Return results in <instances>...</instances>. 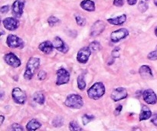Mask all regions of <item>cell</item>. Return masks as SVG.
<instances>
[{
	"instance_id": "6da1fadb",
	"label": "cell",
	"mask_w": 157,
	"mask_h": 131,
	"mask_svg": "<svg viewBox=\"0 0 157 131\" xmlns=\"http://www.w3.org/2000/svg\"><path fill=\"white\" fill-rule=\"evenodd\" d=\"M40 66V59L36 57H32L28 61L24 73V78L27 81L32 79Z\"/></svg>"
},
{
	"instance_id": "7a4b0ae2",
	"label": "cell",
	"mask_w": 157,
	"mask_h": 131,
	"mask_svg": "<svg viewBox=\"0 0 157 131\" xmlns=\"http://www.w3.org/2000/svg\"><path fill=\"white\" fill-rule=\"evenodd\" d=\"M106 92L105 86L102 82H96L87 90V95L92 100H98L102 98Z\"/></svg>"
},
{
	"instance_id": "3957f363",
	"label": "cell",
	"mask_w": 157,
	"mask_h": 131,
	"mask_svg": "<svg viewBox=\"0 0 157 131\" xmlns=\"http://www.w3.org/2000/svg\"><path fill=\"white\" fill-rule=\"evenodd\" d=\"M64 104L66 107L72 109H80L84 106V101L81 95L72 94L66 98Z\"/></svg>"
},
{
	"instance_id": "277c9868",
	"label": "cell",
	"mask_w": 157,
	"mask_h": 131,
	"mask_svg": "<svg viewBox=\"0 0 157 131\" xmlns=\"http://www.w3.org/2000/svg\"><path fill=\"white\" fill-rule=\"evenodd\" d=\"M6 44L10 48H22L25 44L21 38L15 35L10 34L6 38Z\"/></svg>"
},
{
	"instance_id": "5b68a950",
	"label": "cell",
	"mask_w": 157,
	"mask_h": 131,
	"mask_svg": "<svg viewBox=\"0 0 157 131\" xmlns=\"http://www.w3.org/2000/svg\"><path fill=\"white\" fill-rule=\"evenodd\" d=\"M70 81V73L64 67H61L57 71V85H63L66 84Z\"/></svg>"
},
{
	"instance_id": "8992f818",
	"label": "cell",
	"mask_w": 157,
	"mask_h": 131,
	"mask_svg": "<svg viewBox=\"0 0 157 131\" xmlns=\"http://www.w3.org/2000/svg\"><path fill=\"white\" fill-rule=\"evenodd\" d=\"M12 99L14 100L16 104H25V103L27 101V95L19 87H15L12 91Z\"/></svg>"
},
{
	"instance_id": "52a82bcc",
	"label": "cell",
	"mask_w": 157,
	"mask_h": 131,
	"mask_svg": "<svg viewBox=\"0 0 157 131\" xmlns=\"http://www.w3.org/2000/svg\"><path fill=\"white\" fill-rule=\"evenodd\" d=\"M25 4V0H15L12 6V13L15 18H20L24 12V7Z\"/></svg>"
},
{
	"instance_id": "ba28073f",
	"label": "cell",
	"mask_w": 157,
	"mask_h": 131,
	"mask_svg": "<svg viewBox=\"0 0 157 131\" xmlns=\"http://www.w3.org/2000/svg\"><path fill=\"white\" fill-rule=\"evenodd\" d=\"M129 34H130V32H129V31L127 29L123 28V29H117L116 31H113L110 34V40L113 43L119 42L120 41L127 38L129 35Z\"/></svg>"
},
{
	"instance_id": "9c48e42d",
	"label": "cell",
	"mask_w": 157,
	"mask_h": 131,
	"mask_svg": "<svg viewBox=\"0 0 157 131\" xmlns=\"http://www.w3.org/2000/svg\"><path fill=\"white\" fill-rule=\"evenodd\" d=\"M127 96H128V93H127V89L124 88V87H117L113 91L111 95H110V98L113 101L117 102V101L127 98Z\"/></svg>"
},
{
	"instance_id": "30bf717a",
	"label": "cell",
	"mask_w": 157,
	"mask_h": 131,
	"mask_svg": "<svg viewBox=\"0 0 157 131\" xmlns=\"http://www.w3.org/2000/svg\"><path fill=\"white\" fill-rule=\"evenodd\" d=\"M92 52L89 47H84L80 49L77 55V61L81 64H86L88 61L89 58Z\"/></svg>"
},
{
	"instance_id": "8fae6325",
	"label": "cell",
	"mask_w": 157,
	"mask_h": 131,
	"mask_svg": "<svg viewBox=\"0 0 157 131\" xmlns=\"http://www.w3.org/2000/svg\"><path fill=\"white\" fill-rule=\"evenodd\" d=\"M4 60L7 63V64H9L11 67H15V68L20 67L21 64V60L18 58V56H16L15 54L12 53V52L6 54L4 56Z\"/></svg>"
},
{
	"instance_id": "7c38bea8",
	"label": "cell",
	"mask_w": 157,
	"mask_h": 131,
	"mask_svg": "<svg viewBox=\"0 0 157 131\" xmlns=\"http://www.w3.org/2000/svg\"><path fill=\"white\" fill-rule=\"evenodd\" d=\"M5 29L9 31H15L19 26V21L15 17H8L2 21Z\"/></svg>"
},
{
	"instance_id": "4fadbf2b",
	"label": "cell",
	"mask_w": 157,
	"mask_h": 131,
	"mask_svg": "<svg viewBox=\"0 0 157 131\" xmlns=\"http://www.w3.org/2000/svg\"><path fill=\"white\" fill-rule=\"evenodd\" d=\"M143 98L147 104L153 105V104H156L157 102V96L152 89H147L144 91L143 93Z\"/></svg>"
},
{
	"instance_id": "5bb4252c",
	"label": "cell",
	"mask_w": 157,
	"mask_h": 131,
	"mask_svg": "<svg viewBox=\"0 0 157 131\" xmlns=\"http://www.w3.org/2000/svg\"><path fill=\"white\" fill-rule=\"evenodd\" d=\"M105 24L101 20H98L94 23L93 25L90 29V35L92 37H96L98 35H101L105 29Z\"/></svg>"
},
{
	"instance_id": "9a60e30c",
	"label": "cell",
	"mask_w": 157,
	"mask_h": 131,
	"mask_svg": "<svg viewBox=\"0 0 157 131\" xmlns=\"http://www.w3.org/2000/svg\"><path fill=\"white\" fill-rule=\"evenodd\" d=\"M53 45L54 48L56 49L57 51L58 52H61V53H67L69 50V48L67 46V44L61 39L60 37L56 36L55 38H54V41H53Z\"/></svg>"
},
{
	"instance_id": "2e32d148",
	"label": "cell",
	"mask_w": 157,
	"mask_h": 131,
	"mask_svg": "<svg viewBox=\"0 0 157 131\" xmlns=\"http://www.w3.org/2000/svg\"><path fill=\"white\" fill-rule=\"evenodd\" d=\"M139 74L141 78L145 80H149L153 78L152 69L148 65H142L139 69Z\"/></svg>"
},
{
	"instance_id": "e0dca14e",
	"label": "cell",
	"mask_w": 157,
	"mask_h": 131,
	"mask_svg": "<svg viewBox=\"0 0 157 131\" xmlns=\"http://www.w3.org/2000/svg\"><path fill=\"white\" fill-rule=\"evenodd\" d=\"M38 48L41 52L46 54V55H48V54L52 53L53 48H54L53 43L51 42L50 41H44L39 44Z\"/></svg>"
},
{
	"instance_id": "ac0fdd59",
	"label": "cell",
	"mask_w": 157,
	"mask_h": 131,
	"mask_svg": "<svg viewBox=\"0 0 157 131\" xmlns=\"http://www.w3.org/2000/svg\"><path fill=\"white\" fill-rule=\"evenodd\" d=\"M126 21H127V15H126L125 14L119 15V16L117 17L110 18L107 19V21H108L110 24L113 25H121L124 24Z\"/></svg>"
},
{
	"instance_id": "d6986e66",
	"label": "cell",
	"mask_w": 157,
	"mask_h": 131,
	"mask_svg": "<svg viewBox=\"0 0 157 131\" xmlns=\"http://www.w3.org/2000/svg\"><path fill=\"white\" fill-rule=\"evenodd\" d=\"M152 117V111L147 106L142 105L141 107V112L140 114V121H146V120L150 119Z\"/></svg>"
},
{
	"instance_id": "ffe728a7",
	"label": "cell",
	"mask_w": 157,
	"mask_h": 131,
	"mask_svg": "<svg viewBox=\"0 0 157 131\" xmlns=\"http://www.w3.org/2000/svg\"><path fill=\"white\" fill-rule=\"evenodd\" d=\"M81 7L87 12H94L95 3L92 0H83L80 4Z\"/></svg>"
},
{
	"instance_id": "44dd1931",
	"label": "cell",
	"mask_w": 157,
	"mask_h": 131,
	"mask_svg": "<svg viewBox=\"0 0 157 131\" xmlns=\"http://www.w3.org/2000/svg\"><path fill=\"white\" fill-rule=\"evenodd\" d=\"M41 127V124L36 119H32L26 125L27 131H36Z\"/></svg>"
},
{
	"instance_id": "7402d4cb",
	"label": "cell",
	"mask_w": 157,
	"mask_h": 131,
	"mask_svg": "<svg viewBox=\"0 0 157 131\" xmlns=\"http://www.w3.org/2000/svg\"><path fill=\"white\" fill-rule=\"evenodd\" d=\"M33 100L35 102L38 103L40 105H42L44 104V101H45V98H44V95L42 92L38 91L35 92L33 94Z\"/></svg>"
},
{
	"instance_id": "603a6c76",
	"label": "cell",
	"mask_w": 157,
	"mask_h": 131,
	"mask_svg": "<svg viewBox=\"0 0 157 131\" xmlns=\"http://www.w3.org/2000/svg\"><path fill=\"white\" fill-rule=\"evenodd\" d=\"M77 83H78V88L81 91H83L85 89L87 84H86V81L84 80V75H79L78 77V80H77Z\"/></svg>"
},
{
	"instance_id": "cb8c5ba5",
	"label": "cell",
	"mask_w": 157,
	"mask_h": 131,
	"mask_svg": "<svg viewBox=\"0 0 157 131\" xmlns=\"http://www.w3.org/2000/svg\"><path fill=\"white\" fill-rule=\"evenodd\" d=\"M88 47L90 48V51H91L92 52H99V51H101V43L98 41H92V42H90Z\"/></svg>"
},
{
	"instance_id": "d4e9b609",
	"label": "cell",
	"mask_w": 157,
	"mask_h": 131,
	"mask_svg": "<svg viewBox=\"0 0 157 131\" xmlns=\"http://www.w3.org/2000/svg\"><path fill=\"white\" fill-rule=\"evenodd\" d=\"M69 129L71 131H84L76 121H71L69 124Z\"/></svg>"
},
{
	"instance_id": "484cf974",
	"label": "cell",
	"mask_w": 157,
	"mask_h": 131,
	"mask_svg": "<svg viewBox=\"0 0 157 131\" xmlns=\"http://www.w3.org/2000/svg\"><path fill=\"white\" fill-rule=\"evenodd\" d=\"M149 8L148 3L146 2L145 1H140L138 4V9L140 12L144 13V12H147V10Z\"/></svg>"
},
{
	"instance_id": "4316f807",
	"label": "cell",
	"mask_w": 157,
	"mask_h": 131,
	"mask_svg": "<svg viewBox=\"0 0 157 131\" xmlns=\"http://www.w3.org/2000/svg\"><path fill=\"white\" fill-rule=\"evenodd\" d=\"M59 22L60 20L55 16H50L48 18V23L49 26H51V27H53V26L56 25Z\"/></svg>"
},
{
	"instance_id": "83f0119b",
	"label": "cell",
	"mask_w": 157,
	"mask_h": 131,
	"mask_svg": "<svg viewBox=\"0 0 157 131\" xmlns=\"http://www.w3.org/2000/svg\"><path fill=\"white\" fill-rule=\"evenodd\" d=\"M94 116H93V115L84 114V116L82 117V123L84 125H87L88 123L94 121Z\"/></svg>"
},
{
	"instance_id": "f1b7e54d",
	"label": "cell",
	"mask_w": 157,
	"mask_h": 131,
	"mask_svg": "<svg viewBox=\"0 0 157 131\" xmlns=\"http://www.w3.org/2000/svg\"><path fill=\"white\" fill-rule=\"evenodd\" d=\"M75 20H76L77 24L80 26H84L86 25V23H87V21H86L85 18H83L81 15H77L75 17Z\"/></svg>"
},
{
	"instance_id": "f546056e",
	"label": "cell",
	"mask_w": 157,
	"mask_h": 131,
	"mask_svg": "<svg viewBox=\"0 0 157 131\" xmlns=\"http://www.w3.org/2000/svg\"><path fill=\"white\" fill-rule=\"evenodd\" d=\"M52 124H53L54 127H59L64 124V121H63L62 118H57L54 120L53 122H52Z\"/></svg>"
},
{
	"instance_id": "4dcf8cb0",
	"label": "cell",
	"mask_w": 157,
	"mask_h": 131,
	"mask_svg": "<svg viewBox=\"0 0 157 131\" xmlns=\"http://www.w3.org/2000/svg\"><path fill=\"white\" fill-rule=\"evenodd\" d=\"M147 58L150 61H156L157 60V49L153 52H150L147 55Z\"/></svg>"
},
{
	"instance_id": "1f68e13d",
	"label": "cell",
	"mask_w": 157,
	"mask_h": 131,
	"mask_svg": "<svg viewBox=\"0 0 157 131\" xmlns=\"http://www.w3.org/2000/svg\"><path fill=\"white\" fill-rule=\"evenodd\" d=\"M121 48H120L119 47L117 48H115L114 49H113V51H112L111 52V56L112 58H118L120 57V55H121Z\"/></svg>"
},
{
	"instance_id": "d6a6232c",
	"label": "cell",
	"mask_w": 157,
	"mask_h": 131,
	"mask_svg": "<svg viewBox=\"0 0 157 131\" xmlns=\"http://www.w3.org/2000/svg\"><path fill=\"white\" fill-rule=\"evenodd\" d=\"M46 77H47V73L44 70H41L38 72V78L39 81H44L46 78Z\"/></svg>"
},
{
	"instance_id": "836d02e7",
	"label": "cell",
	"mask_w": 157,
	"mask_h": 131,
	"mask_svg": "<svg viewBox=\"0 0 157 131\" xmlns=\"http://www.w3.org/2000/svg\"><path fill=\"white\" fill-rule=\"evenodd\" d=\"M12 130L13 131H24L23 130L22 127H21L20 124H13L12 126Z\"/></svg>"
},
{
	"instance_id": "e575fe53",
	"label": "cell",
	"mask_w": 157,
	"mask_h": 131,
	"mask_svg": "<svg viewBox=\"0 0 157 131\" xmlns=\"http://www.w3.org/2000/svg\"><path fill=\"white\" fill-rule=\"evenodd\" d=\"M113 6L117 7H122L124 5V0H113Z\"/></svg>"
},
{
	"instance_id": "d590c367",
	"label": "cell",
	"mask_w": 157,
	"mask_h": 131,
	"mask_svg": "<svg viewBox=\"0 0 157 131\" xmlns=\"http://www.w3.org/2000/svg\"><path fill=\"white\" fill-rule=\"evenodd\" d=\"M123 109V106L122 105H119L117 107L116 109H115L114 110V115H116V116H117V115H119L120 114H121V110H122Z\"/></svg>"
},
{
	"instance_id": "8d00e7d4",
	"label": "cell",
	"mask_w": 157,
	"mask_h": 131,
	"mask_svg": "<svg viewBox=\"0 0 157 131\" xmlns=\"http://www.w3.org/2000/svg\"><path fill=\"white\" fill-rule=\"evenodd\" d=\"M9 6H2V7L1 8V12L2 14H5V13H7L8 12H9Z\"/></svg>"
},
{
	"instance_id": "74e56055",
	"label": "cell",
	"mask_w": 157,
	"mask_h": 131,
	"mask_svg": "<svg viewBox=\"0 0 157 131\" xmlns=\"http://www.w3.org/2000/svg\"><path fill=\"white\" fill-rule=\"evenodd\" d=\"M151 122L154 124L156 127H157V114L153 115L151 118Z\"/></svg>"
},
{
	"instance_id": "f35d334b",
	"label": "cell",
	"mask_w": 157,
	"mask_h": 131,
	"mask_svg": "<svg viewBox=\"0 0 157 131\" xmlns=\"http://www.w3.org/2000/svg\"><path fill=\"white\" fill-rule=\"evenodd\" d=\"M127 3H128L130 6H134L135 4H136L137 2V0H127Z\"/></svg>"
},
{
	"instance_id": "ab89813d",
	"label": "cell",
	"mask_w": 157,
	"mask_h": 131,
	"mask_svg": "<svg viewBox=\"0 0 157 131\" xmlns=\"http://www.w3.org/2000/svg\"><path fill=\"white\" fill-rule=\"evenodd\" d=\"M132 131H142V130H141L140 128V127H133V130Z\"/></svg>"
},
{
	"instance_id": "60d3db41",
	"label": "cell",
	"mask_w": 157,
	"mask_h": 131,
	"mask_svg": "<svg viewBox=\"0 0 157 131\" xmlns=\"http://www.w3.org/2000/svg\"><path fill=\"white\" fill-rule=\"evenodd\" d=\"M0 118H1V124H3V121H4L5 118H4V116H2H2L0 117Z\"/></svg>"
},
{
	"instance_id": "b9f144b4",
	"label": "cell",
	"mask_w": 157,
	"mask_h": 131,
	"mask_svg": "<svg viewBox=\"0 0 157 131\" xmlns=\"http://www.w3.org/2000/svg\"><path fill=\"white\" fill-rule=\"evenodd\" d=\"M155 35H156V36L157 37V27L155 29Z\"/></svg>"
},
{
	"instance_id": "7bdbcfd3",
	"label": "cell",
	"mask_w": 157,
	"mask_h": 131,
	"mask_svg": "<svg viewBox=\"0 0 157 131\" xmlns=\"http://www.w3.org/2000/svg\"><path fill=\"white\" fill-rule=\"evenodd\" d=\"M154 4L157 6V0H154Z\"/></svg>"
},
{
	"instance_id": "ee69618b",
	"label": "cell",
	"mask_w": 157,
	"mask_h": 131,
	"mask_svg": "<svg viewBox=\"0 0 157 131\" xmlns=\"http://www.w3.org/2000/svg\"><path fill=\"white\" fill-rule=\"evenodd\" d=\"M145 1H148V0H145Z\"/></svg>"
}]
</instances>
